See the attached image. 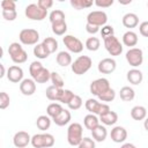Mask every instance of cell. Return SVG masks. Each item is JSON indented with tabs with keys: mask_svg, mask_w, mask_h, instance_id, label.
<instances>
[{
	"mask_svg": "<svg viewBox=\"0 0 148 148\" xmlns=\"http://www.w3.org/2000/svg\"><path fill=\"white\" fill-rule=\"evenodd\" d=\"M50 74H51V72L47 68L43 67V69L36 75V77L34 79V81L37 82V83H45V82H47L50 80Z\"/></svg>",
	"mask_w": 148,
	"mask_h": 148,
	"instance_id": "35",
	"label": "cell"
},
{
	"mask_svg": "<svg viewBox=\"0 0 148 148\" xmlns=\"http://www.w3.org/2000/svg\"><path fill=\"white\" fill-rule=\"evenodd\" d=\"M92 65V60L90 57L88 56H80L79 58H76L74 60V62H72V72L76 75H83L84 73H87Z\"/></svg>",
	"mask_w": 148,
	"mask_h": 148,
	"instance_id": "1",
	"label": "cell"
},
{
	"mask_svg": "<svg viewBox=\"0 0 148 148\" xmlns=\"http://www.w3.org/2000/svg\"><path fill=\"white\" fill-rule=\"evenodd\" d=\"M73 96H74V92H73L72 90H69V89H64V90H62V94H61V96H60L59 102H61V103H64V104H68V102L72 99Z\"/></svg>",
	"mask_w": 148,
	"mask_h": 148,
	"instance_id": "43",
	"label": "cell"
},
{
	"mask_svg": "<svg viewBox=\"0 0 148 148\" xmlns=\"http://www.w3.org/2000/svg\"><path fill=\"white\" fill-rule=\"evenodd\" d=\"M94 5H96L97 7H101V8H108L113 5V0H95Z\"/></svg>",
	"mask_w": 148,
	"mask_h": 148,
	"instance_id": "49",
	"label": "cell"
},
{
	"mask_svg": "<svg viewBox=\"0 0 148 148\" xmlns=\"http://www.w3.org/2000/svg\"><path fill=\"white\" fill-rule=\"evenodd\" d=\"M30 140H31V136L29 135L28 132L20 131V132L15 133V135L13 138V143L17 148H24L30 143Z\"/></svg>",
	"mask_w": 148,
	"mask_h": 148,
	"instance_id": "14",
	"label": "cell"
},
{
	"mask_svg": "<svg viewBox=\"0 0 148 148\" xmlns=\"http://www.w3.org/2000/svg\"><path fill=\"white\" fill-rule=\"evenodd\" d=\"M20 90L24 96H31L36 91V82L32 79H23L20 83Z\"/></svg>",
	"mask_w": 148,
	"mask_h": 148,
	"instance_id": "16",
	"label": "cell"
},
{
	"mask_svg": "<svg viewBox=\"0 0 148 148\" xmlns=\"http://www.w3.org/2000/svg\"><path fill=\"white\" fill-rule=\"evenodd\" d=\"M94 5L92 0H71V6L76 9V10H81L84 8H89Z\"/></svg>",
	"mask_w": 148,
	"mask_h": 148,
	"instance_id": "30",
	"label": "cell"
},
{
	"mask_svg": "<svg viewBox=\"0 0 148 148\" xmlns=\"http://www.w3.org/2000/svg\"><path fill=\"white\" fill-rule=\"evenodd\" d=\"M83 124H84V126L88 128V130H94L97 125H99V119L97 118V116L96 114H92V113H89V114H87L86 117H84V119H83Z\"/></svg>",
	"mask_w": 148,
	"mask_h": 148,
	"instance_id": "29",
	"label": "cell"
},
{
	"mask_svg": "<svg viewBox=\"0 0 148 148\" xmlns=\"http://www.w3.org/2000/svg\"><path fill=\"white\" fill-rule=\"evenodd\" d=\"M77 147L79 148H95V141L90 138H82Z\"/></svg>",
	"mask_w": 148,
	"mask_h": 148,
	"instance_id": "44",
	"label": "cell"
},
{
	"mask_svg": "<svg viewBox=\"0 0 148 148\" xmlns=\"http://www.w3.org/2000/svg\"><path fill=\"white\" fill-rule=\"evenodd\" d=\"M114 34V30H113V27L112 25H103L102 29H101V35L103 37V39L105 37H109V36H112Z\"/></svg>",
	"mask_w": 148,
	"mask_h": 148,
	"instance_id": "46",
	"label": "cell"
},
{
	"mask_svg": "<svg viewBox=\"0 0 148 148\" xmlns=\"http://www.w3.org/2000/svg\"><path fill=\"white\" fill-rule=\"evenodd\" d=\"M30 143L35 148H51L54 145V136L50 133H40L31 136Z\"/></svg>",
	"mask_w": 148,
	"mask_h": 148,
	"instance_id": "2",
	"label": "cell"
},
{
	"mask_svg": "<svg viewBox=\"0 0 148 148\" xmlns=\"http://www.w3.org/2000/svg\"><path fill=\"white\" fill-rule=\"evenodd\" d=\"M119 96H120V98H121L123 101H125V102H131V101L134 99L135 92H134L133 88L125 86V87H123V88L120 89V91H119Z\"/></svg>",
	"mask_w": 148,
	"mask_h": 148,
	"instance_id": "28",
	"label": "cell"
},
{
	"mask_svg": "<svg viewBox=\"0 0 148 148\" xmlns=\"http://www.w3.org/2000/svg\"><path fill=\"white\" fill-rule=\"evenodd\" d=\"M121 22H123V24H124L125 28L132 29V28H135L139 24V17L134 13H127V14H125L123 16Z\"/></svg>",
	"mask_w": 148,
	"mask_h": 148,
	"instance_id": "18",
	"label": "cell"
},
{
	"mask_svg": "<svg viewBox=\"0 0 148 148\" xmlns=\"http://www.w3.org/2000/svg\"><path fill=\"white\" fill-rule=\"evenodd\" d=\"M5 75H6V69H5V66L0 64V79H2Z\"/></svg>",
	"mask_w": 148,
	"mask_h": 148,
	"instance_id": "52",
	"label": "cell"
},
{
	"mask_svg": "<svg viewBox=\"0 0 148 148\" xmlns=\"http://www.w3.org/2000/svg\"><path fill=\"white\" fill-rule=\"evenodd\" d=\"M116 97V91L112 89V88H109L105 92H103L102 95L98 96V98L102 101V102H112Z\"/></svg>",
	"mask_w": 148,
	"mask_h": 148,
	"instance_id": "41",
	"label": "cell"
},
{
	"mask_svg": "<svg viewBox=\"0 0 148 148\" xmlns=\"http://www.w3.org/2000/svg\"><path fill=\"white\" fill-rule=\"evenodd\" d=\"M139 31L143 37H148V22L145 21L139 25Z\"/></svg>",
	"mask_w": 148,
	"mask_h": 148,
	"instance_id": "50",
	"label": "cell"
},
{
	"mask_svg": "<svg viewBox=\"0 0 148 148\" xmlns=\"http://www.w3.org/2000/svg\"><path fill=\"white\" fill-rule=\"evenodd\" d=\"M36 5H37L39 8L44 9V10H47V9H50V8L53 6V1H52V0H38Z\"/></svg>",
	"mask_w": 148,
	"mask_h": 148,
	"instance_id": "48",
	"label": "cell"
},
{
	"mask_svg": "<svg viewBox=\"0 0 148 148\" xmlns=\"http://www.w3.org/2000/svg\"><path fill=\"white\" fill-rule=\"evenodd\" d=\"M2 10H16V3L13 0H3L1 1Z\"/></svg>",
	"mask_w": 148,
	"mask_h": 148,
	"instance_id": "45",
	"label": "cell"
},
{
	"mask_svg": "<svg viewBox=\"0 0 148 148\" xmlns=\"http://www.w3.org/2000/svg\"><path fill=\"white\" fill-rule=\"evenodd\" d=\"M24 14L28 18L34 20V21H42L47 16V10H44L39 8L36 3H30L25 7Z\"/></svg>",
	"mask_w": 148,
	"mask_h": 148,
	"instance_id": "8",
	"label": "cell"
},
{
	"mask_svg": "<svg viewBox=\"0 0 148 148\" xmlns=\"http://www.w3.org/2000/svg\"><path fill=\"white\" fill-rule=\"evenodd\" d=\"M83 128L81 126V124L79 123H73L68 126L67 130V141L71 146H79V143L81 142L83 135Z\"/></svg>",
	"mask_w": 148,
	"mask_h": 148,
	"instance_id": "3",
	"label": "cell"
},
{
	"mask_svg": "<svg viewBox=\"0 0 148 148\" xmlns=\"http://www.w3.org/2000/svg\"><path fill=\"white\" fill-rule=\"evenodd\" d=\"M8 53L10 56V59L15 64H23L28 59V53L23 50L21 44L14 42L8 46Z\"/></svg>",
	"mask_w": 148,
	"mask_h": 148,
	"instance_id": "4",
	"label": "cell"
},
{
	"mask_svg": "<svg viewBox=\"0 0 148 148\" xmlns=\"http://www.w3.org/2000/svg\"><path fill=\"white\" fill-rule=\"evenodd\" d=\"M18 39L24 45H36L38 44L39 34L35 29H23L20 31Z\"/></svg>",
	"mask_w": 148,
	"mask_h": 148,
	"instance_id": "7",
	"label": "cell"
},
{
	"mask_svg": "<svg viewBox=\"0 0 148 148\" xmlns=\"http://www.w3.org/2000/svg\"><path fill=\"white\" fill-rule=\"evenodd\" d=\"M91 134H92V138H94L95 141H97V142H103V141L106 139L108 131H106L105 126L97 125L94 130H91Z\"/></svg>",
	"mask_w": 148,
	"mask_h": 148,
	"instance_id": "21",
	"label": "cell"
},
{
	"mask_svg": "<svg viewBox=\"0 0 148 148\" xmlns=\"http://www.w3.org/2000/svg\"><path fill=\"white\" fill-rule=\"evenodd\" d=\"M84 106H86V109H87L90 113L97 114V116H102V114H104V113H106V112L110 111V106H109L108 104H105V103H99V102H97V101L94 99V98L87 99Z\"/></svg>",
	"mask_w": 148,
	"mask_h": 148,
	"instance_id": "6",
	"label": "cell"
},
{
	"mask_svg": "<svg viewBox=\"0 0 148 148\" xmlns=\"http://www.w3.org/2000/svg\"><path fill=\"white\" fill-rule=\"evenodd\" d=\"M49 18H50L51 24L59 23V22H64V21H65V13H64L62 10H60V9L52 10L51 14L49 15Z\"/></svg>",
	"mask_w": 148,
	"mask_h": 148,
	"instance_id": "32",
	"label": "cell"
},
{
	"mask_svg": "<svg viewBox=\"0 0 148 148\" xmlns=\"http://www.w3.org/2000/svg\"><path fill=\"white\" fill-rule=\"evenodd\" d=\"M43 69V65L39 62V61H32L30 64V67H29V72H30V75L32 77V80L36 77V75Z\"/></svg>",
	"mask_w": 148,
	"mask_h": 148,
	"instance_id": "40",
	"label": "cell"
},
{
	"mask_svg": "<svg viewBox=\"0 0 148 148\" xmlns=\"http://www.w3.org/2000/svg\"><path fill=\"white\" fill-rule=\"evenodd\" d=\"M36 125L40 131H46L51 126V118L49 116H39L36 120Z\"/></svg>",
	"mask_w": 148,
	"mask_h": 148,
	"instance_id": "31",
	"label": "cell"
},
{
	"mask_svg": "<svg viewBox=\"0 0 148 148\" xmlns=\"http://www.w3.org/2000/svg\"><path fill=\"white\" fill-rule=\"evenodd\" d=\"M126 60L133 67H138V66L142 65V62H143V52H142V50L138 49V47L130 49L126 52Z\"/></svg>",
	"mask_w": 148,
	"mask_h": 148,
	"instance_id": "10",
	"label": "cell"
},
{
	"mask_svg": "<svg viewBox=\"0 0 148 148\" xmlns=\"http://www.w3.org/2000/svg\"><path fill=\"white\" fill-rule=\"evenodd\" d=\"M62 90H64L62 88H57V87H54V86H50V87L46 88L45 94H46V97H47L50 101H58V102H59L60 96H61V94H62Z\"/></svg>",
	"mask_w": 148,
	"mask_h": 148,
	"instance_id": "24",
	"label": "cell"
},
{
	"mask_svg": "<svg viewBox=\"0 0 148 148\" xmlns=\"http://www.w3.org/2000/svg\"><path fill=\"white\" fill-rule=\"evenodd\" d=\"M136 43H138V35L134 31L128 30L123 35V44L125 46L132 47V46H135Z\"/></svg>",
	"mask_w": 148,
	"mask_h": 148,
	"instance_id": "22",
	"label": "cell"
},
{
	"mask_svg": "<svg viewBox=\"0 0 148 148\" xmlns=\"http://www.w3.org/2000/svg\"><path fill=\"white\" fill-rule=\"evenodd\" d=\"M9 103H10V98H9V95L5 91H0V109H7L9 106Z\"/></svg>",
	"mask_w": 148,
	"mask_h": 148,
	"instance_id": "42",
	"label": "cell"
},
{
	"mask_svg": "<svg viewBox=\"0 0 148 148\" xmlns=\"http://www.w3.org/2000/svg\"><path fill=\"white\" fill-rule=\"evenodd\" d=\"M99 120L104 124V125H108V126H111V125H114L117 121H118V114L114 112V111H109L102 116H99Z\"/></svg>",
	"mask_w": 148,
	"mask_h": 148,
	"instance_id": "23",
	"label": "cell"
},
{
	"mask_svg": "<svg viewBox=\"0 0 148 148\" xmlns=\"http://www.w3.org/2000/svg\"><path fill=\"white\" fill-rule=\"evenodd\" d=\"M67 31V24L66 22H59V23H54L52 24V32L57 36H62L65 35V32Z\"/></svg>",
	"mask_w": 148,
	"mask_h": 148,
	"instance_id": "36",
	"label": "cell"
},
{
	"mask_svg": "<svg viewBox=\"0 0 148 148\" xmlns=\"http://www.w3.org/2000/svg\"><path fill=\"white\" fill-rule=\"evenodd\" d=\"M101 46V42L97 37H89L87 40H86V47L89 50V51H97Z\"/></svg>",
	"mask_w": 148,
	"mask_h": 148,
	"instance_id": "37",
	"label": "cell"
},
{
	"mask_svg": "<svg viewBox=\"0 0 148 148\" xmlns=\"http://www.w3.org/2000/svg\"><path fill=\"white\" fill-rule=\"evenodd\" d=\"M62 106L59 104V103H51L49 106H47V109H46V113H47V116L50 117V118H54L56 116H58L61 111H62Z\"/></svg>",
	"mask_w": 148,
	"mask_h": 148,
	"instance_id": "34",
	"label": "cell"
},
{
	"mask_svg": "<svg viewBox=\"0 0 148 148\" xmlns=\"http://www.w3.org/2000/svg\"><path fill=\"white\" fill-rule=\"evenodd\" d=\"M111 140L116 143L124 142L127 139V131L123 126H114L111 130Z\"/></svg>",
	"mask_w": 148,
	"mask_h": 148,
	"instance_id": "17",
	"label": "cell"
},
{
	"mask_svg": "<svg viewBox=\"0 0 148 148\" xmlns=\"http://www.w3.org/2000/svg\"><path fill=\"white\" fill-rule=\"evenodd\" d=\"M68 108L71 110H79L81 106H82V98L79 96V95H75L72 97V99L68 102Z\"/></svg>",
	"mask_w": 148,
	"mask_h": 148,
	"instance_id": "39",
	"label": "cell"
},
{
	"mask_svg": "<svg viewBox=\"0 0 148 148\" xmlns=\"http://www.w3.org/2000/svg\"><path fill=\"white\" fill-rule=\"evenodd\" d=\"M34 54L35 57H37L38 59H46L50 53L46 50V47L40 43V44H36V46L34 47Z\"/></svg>",
	"mask_w": 148,
	"mask_h": 148,
	"instance_id": "33",
	"label": "cell"
},
{
	"mask_svg": "<svg viewBox=\"0 0 148 148\" xmlns=\"http://www.w3.org/2000/svg\"><path fill=\"white\" fill-rule=\"evenodd\" d=\"M2 56H3V49L0 46V59L2 58Z\"/></svg>",
	"mask_w": 148,
	"mask_h": 148,
	"instance_id": "54",
	"label": "cell"
},
{
	"mask_svg": "<svg viewBox=\"0 0 148 148\" xmlns=\"http://www.w3.org/2000/svg\"><path fill=\"white\" fill-rule=\"evenodd\" d=\"M108 22V15L103 10H94L90 12L87 15V23L96 25V27H103Z\"/></svg>",
	"mask_w": 148,
	"mask_h": 148,
	"instance_id": "9",
	"label": "cell"
},
{
	"mask_svg": "<svg viewBox=\"0 0 148 148\" xmlns=\"http://www.w3.org/2000/svg\"><path fill=\"white\" fill-rule=\"evenodd\" d=\"M116 67H117V62L112 58H104L97 65L98 72L102 74H111L112 72H114Z\"/></svg>",
	"mask_w": 148,
	"mask_h": 148,
	"instance_id": "13",
	"label": "cell"
},
{
	"mask_svg": "<svg viewBox=\"0 0 148 148\" xmlns=\"http://www.w3.org/2000/svg\"><path fill=\"white\" fill-rule=\"evenodd\" d=\"M50 80L52 81V86L57 87V88H62L64 87V80L60 76L59 73L57 72H51L50 74Z\"/></svg>",
	"mask_w": 148,
	"mask_h": 148,
	"instance_id": "38",
	"label": "cell"
},
{
	"mask_svg": "<svg viewBox=\"0 0 148 148\" xmlns=\"http://www.w3.org/2000/svg\"><path fill=\"white\" fill-rule=\"evenodd\" d=\"M127 80L130 83L132 84H140L143 80V74L140 69H136V68H133V69H130L127 72Z\"/></svg>",
	"mask_w": 148,
	"mask_h": 148,
	"instance_id": "19",
	"label": "cell"
},
{
	"mask_svg": "<svg viewBox=\"0 0 148 148\" xmlns=\"http://www.w3.org/2000/svg\"><path fill=\"white\" fill-rule=\"evenodd\" d=\"M109 88H111V87H110V82H109V80L105 79V77H101V79H97V80L92 81V82L90 83V87H89L90 92H91L92 95L97 96V97H98L99 95H102L103 92H105Z\"/></svg>",
	"mask_w": 148,
	"mask_h": 148,
	"instance_id": "11",
	"label": "cell"
},
{
	"mask_svg": "<svg viewBox=\"0 0 148 148\" xmlns=\"http://www.w3.org/2000/svg\"><path fill=\"white\" fill-rule=\"evenodd\" d=\"M17 16L16 10H2V17L6 21H14Z\"/></svg>",
	"mask_w": 148,
	"mask_h": 148,
	"instance_id": "47",
	"label": "cell"
},
{
	"mask_svg": "<svg viewBox=\"0 0 148 148\" xmlns=\"http://www.w3.org/2000/svg\"><path fill=\"white\" fill-rule=\"evenodd\" d=\"M56 60H57V64H58L59 66H62V67H66V66H68V65L72 64V57H71V54H69L68 52H66V51H60V52L57 54Z\"/></svg>",
	"mask_w": 148,
	"mask_h": 148,
	"instance_id": "26",
	"label": "cell"
},
{
	"mask_svg": "<svg viewBox=\"0 0 148 148\" xmlns=\"http://www.w3.org/2000/svg\"><path fill=\"white\" fill-rule=\"evenodd\" d=\"M42 44L46 47V50L49 51L50 54L51 53H54L58 50V46H59L58 40L56 38H53V37H46V38H44V40L42 42Z\"/></svg>",
	"mask_w": 148,
	"mask_h": 148,
	"instance_id": "27",
	"label": "cell"
},
{
	"mask_svg": "<svg viewBox=\"0 0 148 148\" xmlns=\"http://www.w3.org/2000/svg\"><path fill=\"white\" fill-rule=\"evenodd\" d=\"M104 46H105L106 51H108L111 56H113V57L120 56L121 52H123V45H121V43L118 40V38L114 37V35L104 38Z\"/></svg>",
	"mask_w": 148,
	"mask_h": 148,
	"instance_id": "5",
	"label": "cell"
},
{
	"mask_svg": "<svg viewBox=\"0 0 148 148\" xmlns=\"http://www.w3.org/2000/svg\"><path fill=\"white\" fill-rule=\"evenodd\" d=\"M147 116V110L142 105H136L131 110V117L134 120H143Z\"/></svg>",
	"mask_w": 148,
	"mask_h": 148,
	"instance_id": "25",
	"label": "cell"
},
{
	"mask_svg": "<svg viewBox=\"0 0 148 148\" xmlns=\"http://www.w3.org/2000/svg\"><path fill=\"white\" fill-rule=\"evenodd\" d=\"M120 148H136V147H135L133 143H124Z\"/></svg>",
	"mask_w": 148,
	"mask_h": 148,
	"instance_id": "53",
	"label": "cell"
},
{
	"mask_svg": "<svg viewBox=\"0 0 148 148\" xmlns=\"http://www.w3.org/2000/svg\"><path fill=\"white\" fill-rule=\"evenodd\" d=\"M86 31L88 34H91V35H95L99 31V27H96V25H92V24H89L87 23L86 24Z\"/></svg>",
	"mask_w": 148,
	"mask_h": 148,
	"instance_id": "51",
	"label": "cell"
},
{
	"mask_svg": "<svg viewBox=\"0 0 148 148\" xmlns=\"http://www.w3.org/2000/svg\"><path fill=\"white\" fill-rule=\"evenodd\" d=\"M71 118H72L71 112H69L68 110H66V109H62V111H61L58 116H56L54 118H52V120H53L54 124L58 125V126H65V125H67V124L69 123Z\"/></svg>",
	"mask_w": 148,
	"mask_h": 148,
	"instance_id": "20",
	"label": "cell"
},
{
	"mask_svg": "<svg viewBox=\"0 0 148 148\" xmlns=\"http://www.w3.org/2000/svg\"><path fill=\"white\" fill-rule=\"evenodd\" d=\"M7 79L10 81V82H14V83H18L23 80V69L20 67V66H10L8 69H7Z\"/></svg>",
	"mask_w": 148,
	"mask_h": 148,
	"instance_id": "15",
	"label": "cell"
},
{
	"mask_svg": "<svg viewBox=\"0 0 148 148\" xmlns=\"http://www.w3.org/2000/svg\"><path fill=\"white\" fill-rule=\"evenodd\" d=\"M62 42H64L65 46L68 49V51H71L73 53H80L83 50V43L79 38L74 37L72 35H66L62 38Z\"/></svg>",
	"mask_w": 148,
	"mask_h": 148,
	"instance_id": "12",
	"label": "cell"
}]
</instances>
